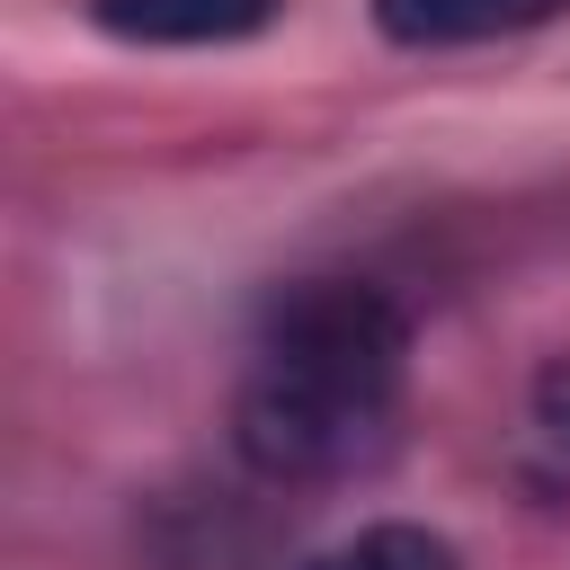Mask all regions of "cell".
I'll return each instance as SVG.
<instances>
[{
  "instance_id": "1",
  "label": "cell",
  "mask_w": 570,
  "mask_h": 570,
  "mask_svg": "<svg viewBox=\"0 0 570 570\" xmlns=\"http://www.w3.org/2000/svg\"><path fill=\"white\" fill-rule=\"evenodd\" d=\"M401 383L410 312L365 276H303L258 321L232 401V445L267 481H338L392 436Z\"/></svg>"
},
{
  "instance_id": "2",
  "label": "cell",
  "mask_w": 570,
  "mask_h": 570,
  "mask_svg": "<svg viewBox=\"0 0 570 570\" xmlns=\"http://www.w3.org/2000/svg\"><path fill=\"white\" fill-rule=\"evenodd\" d=\"M89 18L125 45H240L276 18V0H89Z\"/></svg>"
},
{
  "instance_id": "3",
  "label": "cell",
  "mask_w": 570,
  "mask_h": 570,
  "mask_svg": "<svg viewBox=\"0 0 570 570\" xmlns=\"http://www.w3.org/2000/svg\"><path fill=\"white\" fill-rule=\"evenodd\" d=\"M570 0H374V27L392 45H490V36H525L552 27Z\"/></svg>"
},
{
  "instance_id": "4",
  "label": "cell",
  "mask_w": 570,
  "mask_h": 570,
  "mask_svg": "<svg viewBox=\"0 0 570 570\" xmlns=\"http://www.w3.org/2000/svg\"><path fill=\"white\" fill-rule=\"evenodd\" d=\"M294 570H463V552L436 534V525H410V517H383V525H356L338 543H321L312 561Z\"/></svg>"
},
{
  "instance_id": "5",
  "label": "cell",
  "mask_w": 570,
  "mask_h": 570,
  "mask_svg": "<svg viewBox=\"0 0 570 570\" xmlns=\"http://www.w3.org/2000/svg\"><path fill=\"white\" fill-rule=\"evenodd\" d=\"M534 410H543L552 445H570V356H552V365H543V383H534Z\"/></svg>"
}]
</instances>
